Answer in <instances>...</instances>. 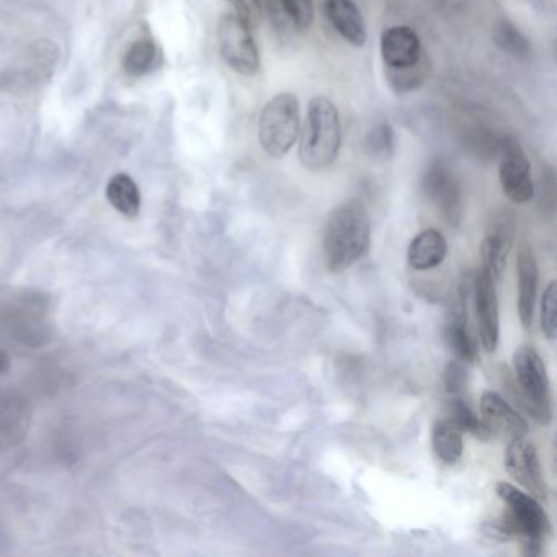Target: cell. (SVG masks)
<instances>
[{
  "mask_svg": "<svg viewBox=\"0 0 557 557\" xmlns=\"http://www.w3.org/2000/svg\"><path fill=\"white\" fill-rule=\"evenodd\" d=\"M218 50L226 66L244 77H252L260 70V54L252 37V28L236 14H226L218 24Z\"/></svg>",
  "mask_w": 557,
  "mask_h": 557,
  "instance_id": "8992f818",
  "label": "cell"
},
{
  "mask_svg": "<svg viewBox=\"0 0 557 557\" xmlns=\"http://www.w3.org/2000/svg\"><path fill=\"white\" fill-rule=\"evenodd\" d=\"M432 446L436 458L445 465H456L462 456V432L446 417L436 420L432 430Z\"/></svg>",
  "mask_w": 557,
  "mask_h": 557,
  "instance_id": "ac0fdd59",
  "label": "cell"
},
{
  "mask_svg": "<svg viewBox=\"0 0 557 557\" xmlns=\"http://www.w3.org/2000/svg\"><path fill=\"white\" fill-rule=\"evenodd\" d=\"M158 61L159 50L154 41L141 38L126 51L123 70L132 77L146 76L158 66Z\"/></svg>",
  "mask_w": 557,
  "mask_h": 557,
  "instance_id": "7402d4cb",
  "label": "cell"
},
{
  "mask_svg": "<svg viewBox=\"0 0 557 557\" xmlns=\"http://www.w3.org/2000/svg\"><path fill=\"white\" fill-rule=\"evenodd\" d=\"M505 468L528 494L537 500H546V478L533 443L528 442L524 436L510 440L505 453Z\"/></svg>",
  "mask_w": 557,
  "mask_h": 557,
  "instance_id": "9c48e42d",
  "label": "cell"
},
{
  "mask_svg": "<svg viewBox=\"0 0 557 557\" xmlns=\"http://www.w3.org/2000/svg\"><path fill=\"white\" fill-rule=\"evenodd\" d=\"M448 252V244L445 236L436 230H425L417 234L410 243L407 257L412 269L432 270L442 265Z\"/></svg>",
  "mask_w": 557,
  "mask_h": 557,
  "instance_id": "e0dca14e",
  "label": "cell"
},
{
  "mask_svg": "<svg viewBox=\"0 0 557 557\" xmlns=\"http://www.w3.org/2000/svg\"><path fill=\"white\" fill-rule=\"evenodd\" d=\"M445 341L455 354L456 360L472 363L478 360V345L468 329L466 315L455 314L445 327Z\"/></svg>",
  "mask_w": 557,
  "mask_h": 557,
  "instance_id": "ffe728a7",
  "label": "cell"
},
{
  "mask_svg": "<svg viewBox=\"0 0 557 557\" xmlns=\"http://www.w3.org/2000/svg\"><path fill=\"white\" fill-rule=\"evenodd\" d=\"M381 58L389 70L413 66L423 58L419 35L407 25L386 28L381 35Z\"/></svg>",
  "mask_w": 557,
  "mask_h": 557,
  "instance_id": "4fadbf2b",
  "label": "cell"
},
{
  "mask_svg": "<svg viewBox=\"0 0 557 557\" xmlns=\"http://www.w3.org/2000/svg\"><path fill=\"white\" fill-rule=\"evenodd\" d=\"M4 364H8V358H5V355L0 351V370L4 368Z\"/></svg>",
  "mask_w": 557,
  "mask_h": 557,
  "instance_id": "f546056e",
  "label": "cell"
},
{
  "mask_svg": "<svg viewBox=\"0 0 557 557\" xmlns=\"http://www.w3.org/2000/svg\"><path fill=\"white\" fill-rule=\"evenodd\" d=\"M426 73H429V64L422 58L413 66L400 67V70L386 67V79L394 92L404 96V94L419 90L425 84Z\"/></svg>",
  "mask_w": 557,
  "mask_h": 557,
  "instance_id": "603a6c76",
  "label": "cell"
},
{
  "mask_svg": "<svg viewBox=\"0 0 557 557\" xmlns=\"http://www.w3.org/2000/svg\"><path fill=\"white\" fill-rule=\"evenodd\" d=\"M237 17L250 28L256 27L262 17V0H230Z\"/></svg>",
  "mask_w": 557,
  "mask_h": 557,
  "instance_id": "f1b7e54d",
  "label": "cell"
},
{
  "mask_svg": "<svg viewBox=\"0 0 557 557\" xmlns=\"http://www.w3.org/2000/svg\"><path fill=\"white\" fill-rule=\"evenodd\" d=\"M396 148L394 129L387 123H380L368 132L364 138V151L373 159H389Z\"/></svg>",
  "mask_w": 557,
  "mask_h": 557,
  "instance_id": "d4e9b609",
  "label": "cell"
},
{
  "mask_svg": "<svg viewBox=\"0 0 557 557\" xmlns=\"http://www.w3.org/2000/svg\"><path fill=\"white\" fill-rule=\"evenodd\" d=\"M449 420L461 430L462 433H471L481 440L491 438V433L485 429L484 422L475 416L468 403L461 397H456L449 403Z\"/></svg>",
  "mask_w": 557,
  "mask_h": 557,
  "instance_id": "cb8c5ba5",
  "label": "cell"
},
{
  "mask_svg": "<svg viewBox=\"0 0 557 557\" xmlns=\"http://www.w3.org/2000/svg\"><path fill=\"white\" fill-rule=\"evenodd\" d=\"M371 220L361 201L341 205L324 231V256L331 272H344L370 249Z\"/></svg>",
  "mask_w": 557,
  "mask_h": 557,
  "instance_id": "6da1fadb",
  "label": "cell"
},
{
  "mask_svg": "<svg viewBox=\"0 0 557 557\" xmlns=\"http://www.w3.org/2000/svg\"><path fill=\"white\" fill-rule=\"evenodd\" d=\"M541 329L549 341H554L557 332L556 322V282H549L541 299Z\"/></svg>",
  "mask_w": 557,
  "mask_h": 557,
  "instance_id": "4316f807",
  "label": "cell"
},
{
  "mask_svg": "<svg viewBox=\"0 0 557 557\" xmlns=\"http://www.w3.org/2000/svg\"><path fill=\"white\" fill-rule=\"evenodd\" d=\"M107 198L112 207L125 216H138L139 208H141V194H139L138 185L129 175H115L107 187Z\"/></svg>",
  "mask_w": 557,
  "mask_h": 557,
  "instance_id": "d6986e66",
  "label": "cell"
},
{
  "mask_svg": "<svg viewBox=\"0 0 557 557\" xmlns=\"http://www.w3.org/2000/svg\"><path fill=\"white\" fill-rule=\"evenodd\" d=\"M513 371L521 403L536 422L547 425L553 419V396L543 358L533 347L523 345L513 354Z\"/></svg>",
  "mask_w": 557,
  "mask_h": 557,
  "instance_id": "5b68a950",
  "label": "cell"
},
{
  "mask_svg": "<svg viewBox=\"0 0 557 557\" xmlns=\"http://www.w3.org/2000/svg\"><path fill=\"white\" fill-rule=\"evenodd\" d=\"M498 178L502 190L508 200L517 205L528 203L534 197V184L531 178V165L523 148L513 136H507L498 143Z\"/></svg>",
  "mask_w": 557,
  "mask_h": 557,
  "instance_id": "52a82bcc",
  "label": "cell"
},
{
  "mask_svg": "<svg viewBox=\"0 0 557 557\" xmlns=\"http://www.w3.org/2000/svg\"><path fill=\"white\" fill-rule=\"evenodd\" d=\"M280 4L295 28L301 32L311 28L312 21H314V2L312 0H280Z\"/></svg>",
  "mask_w": 557,
  "mask_h": 557,
  "instance_id": "484cf974",
  "label": "cell"
},
{
  "mask_svg": "<svg viewBox=\"0 0 557 557\" xmlns=\"http://www.w3.org/2000/svg\"><path fill=\"white\" fill-rule=\"evenodd\" d=\"M518 276V314H520L521 324L530 329L533 324L534 305H536L537 295V273L536 259L533 250L528 246L521 247L517 259Z\"/></svg>",
  "mask_w": 557,
  "mask_h": 557,
  "instance_id": "2e32d148",
  "label": "cell"
},
{
  "mask_svg": "<svg viewBox=\"0 0 557 557\" xmlns=\"http://www.w3.org/2000/svg\"><path fill=\"white\" fill-rule=\"evenodd\" d=\"M517 220L513 211L498 210L492 214L481 244V269H484L495 282H500L507 267L508 256L513 247Z\"/></svg>",
  "mask_w": 557,
  "mask_h": 557,
  "instance_id": "ba28073f",
  "label": "cell"
},
{
  "mask_svg": "<svg viewBox=\"0 0 557 557\" xmlns=\"http://www.w3.org/2000/svg\"><path fill=\"white\" fill-rule=\"evenodd\" d=\"M466 384H468V370H466V363L462 361L455 360L449 361L448 367L445 370V386L446 391L453 396H458L465 391Z\"/></svg>",
  "mask_w": 557,
  "mask_h": 557,
  "instance_id": "83f0119b",
  "label": "cell"
},
{
  "mask_svg": "<svg viewBox=\"0 0 557 557\" xmlns=\"http://www.w3.org/2000/svg\"><path fill=\"white\" fill-rule=\"evenodd\" d=\"M423 190L449 224H459L462 218L461 188L443 162L430 165L423 177Z\"/></svg>",
  "mask_w": 557,
  "mask_h": 557,
  "instance_id": "8fae6325",
  "label": "cell"
},
{
  "mask_svg": "<svg viewBox=\"0 0 557 557\" xmlns=\"http://www.w3.org/2000/svg\"><path fill=\"white\" fill-rule=\"evenodd\" d=\"M474 309L478 319L479 338L485 351H495L500 338V315H498L497 282L479 269L474 278Z\"/></svg>",
  "mask_w": 557,
  "mask_h": 557,
  "instance_id": "30bf717a",
  "label": "cell"
},
{
  "mask_svg": "<svg viewBox=\"0 0 557 557\" xmlns=\"http://www.w3.org/2000/svg\"><path fill=\"white\" fill-rule=\"evenodd\" d=\"M481 420L491 436L513 440L528 433L527 420L494 391H485L482 394Z\"/></svg>",
  "mask_w": 557,
  "mask_h": 557,
  "instance_id": "7c38bea8",
  "label": "cell"
},
{
  "mask_svg": "<svg viewBox=\"0 0 557 557\" xmlns=\"http://www.w3.org/2000/svg\"><path fill=\"white\" fill-rule=\"evenodd\" d=\"M341 146L342 126L337 107L325 97H314L309 102L302 126L299 161L308 171H325L334 164Z\"/></svg>",
  "mask_w": 557,
  "mask_h": 557,
  "instance_id": "3957f363",
  "label": "cell"
},
{
  "mask_svg": "<svg viewBox=\"0 0 557 557\" xmlns=\"http://www.w3.org/2000/svg\"><path fill=\"white\" fill-rule=\"evenodd\" d=\"M57 48L51 44H37L28 50V53L22 58L14 67L5 71L4 84H12L14 87H27L32 84H40L45 77L50 76L57 64Z\"/></svg>",
  "mask_w": 557,
  "mask_h": 557,
  "instance_id": "5bb4252c",
  "label": "cell"
},
{
  "mask_svg": "<svg viewBox=\"0 0 557 557\" xmlns=\"http://www.w3.org/2000/svg\"><path fill=\"white\" fill-rule=\"evenodd\" d=\"M299 120V102L293 94H280L267 102L259 120V141L267 156L282 159L292 151Z\"/></svg>",
  "mask_w": 557,
  "mask_h": 557,
  "instance_id": "277c9868",
  "label": "cell"
},
{
  "mask_svg": "<svg viewBox=\"0 0 557 557\" xmlns=\"http://www.w3.org/2000/svg\"><path fill=\"white\" fill-rule=\"evenodd\" d=\"M495 491L507 505V511L505 517L492 527V533L500 534L504 540L520 537L528 556L541 554L544 541L550 533V523L540 500L508 482H498Z\"/></svg>",
  "mask_w": 557,
  "mask_h": 557,
  "instance_id": "7a4b0ae2",
  "label": "cell"
},
{
  "mask_svg": "<svg viewBox=\"0 0 557 557\" xmlns=\"http://www.w3.org/2000/svg\"><path fill=\"white\" fill-rule=\"evenodd\" d=\"M324 12L332 27L348 45L355 48L367 45V24L354 0H325Z\"/></svg>",
  "mask_w": 557,
  "mask_h": 557,
  "instance_id": "9a60e30c",
  "label": "cell"
},
{
  "mask_svg": "<svg viewBox=\"0 0 557 557\" xmlns=\"http://www.w3.org/2000/svg\"><path fill=\"white\" fill-rule=\"evenodd\" d=\"M495 45L498 50L507 53L508 57L515 58V60H528L531 54V44L520 28L508 21V18H498L497 24L494 27V34H492Z\"/></svg>",
  "mask_w": 557,
  "mask_h": 557,
  "instance_id": "44dd1931",
  "label": "cell"
}]
</instances>
